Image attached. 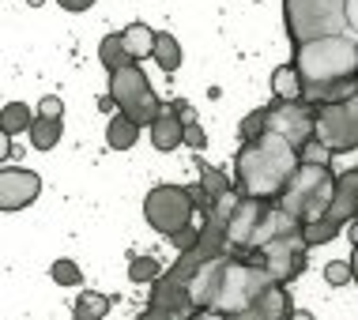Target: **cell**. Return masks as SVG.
Returning a JSON list of instances; mask_svg holds the SVG:
<instances>
[{
	"instance_id": "cell-21",
	"label": "cell",
	"mask_w": 358,
	"mask_h": 320,
	"mask_svg": "<svg viewBox=\"0 0 358 320\" xmlns=\"http://www.w3.org/2000/svg\"><path fill=\"white\" fill-rule=\"evenodd\" d=\"M110 305H113L110 294H99V290H83V294L76 298V305H72V320H106Z\"/></svg>"
},
{
	"instance_id": "cell-22",
	"label": "cell",
	"mask_w": 358,
	"mask_h": 320,
	"mask_svg": "<svg viewBox=\"0 0 358 320\" xmlns=\"http://www.w3.org/2000/svg\"><path fill=\"white\" fill-rule=\"evenodd\" d=\"M99 61H102L106 72H121V68L136 64V61H132V53L124 50V38H121V34H106V38H102V45H99Z\"/></svg>"
},
{
	"instance_id": "cell-43",
	"label": "cell",
	"mask_w": 358,
	"mask_h": 320,
	"mask_svg": "<svg viewBox=\"0 0 358 320\" xmlns=\"http://www.w3.org/2000/svg\"><path fill=\"white\" fill-rule=\"evenodd\" d=\"M222 320H241V317H222Z\"/></svg>"
},
{
	"instance_id": "cell-26",
	"label": "cell",
	"mask_w": 358,
	"mask_h": 320,
	"mask_svg": "<svg viewBox=\"0 0 358 320\" xmlns=\"http://www.w3.org/2000/svg\"><path fill=\"white\" fill-rule=\"evenodd\" d=\"M340 230L343 226H336L332 219H313V222H306V226H302V234L309 241V249H313V245H328L332 238H340Z\"/></svg>"
},
{
	"instance_id": "cell-35",
	"label": "cell",
	"mask_w": 358,
	"mask_h": 320,
	"mask_svg": "<svg viewBox=\"0 0 358 320\" xmlns=\"http://www.w3.org/2000/svg\"><path fill=\"white\" fill-rule=\"evenodd\" d=\"M347 31L358 38V0H347Z\"/></svg>"
},
{
	"instance_id": "cell-41",
	"label": "cell",
	"mask_w": 358,
	"mask_h": 320,
	"mask_svg": "<svg viewBox=\"0 0 358 320\" xmlns=\"http://www.w3.org/2000/svg\"><path fill=\"white\" fill-rule=\"evenodd\" d=\"M27 4H31V8H42V4H45V0H27Z\"/></svg>"
},
{
	"instance_id": "cell-11",
	"label": "cell",
	"mask_w": 358,
	"mask_h": 320,
	"mask_svg": "<svg viewBox=\"0 0 358 320\" xmlns=\"http://www.w3.org/2000/svg\"><path fill=\"white\" fill-rule=\"evenodd\" d=\"M42 192V177L34 170H23V166H4L0 170V208L4 211H23L31 208Z\"/></svg>"
},
{
	"instance_id": "cell-36",
	"label": "cell",
	"mask_w": 358,
	"mask_h": 320,
	"mask_svg": "<svg viewBox=\"0 0 358 320\" xmlns=\"http://www.w3.org/2000/svg\"><path fill=\"white\" fill-rule=\"evenodd\" d=\"M57 4H61L64 12H87V8H94V0H57Z\"/></svg>"
},
{
	"instance_id": "cell-37",
	"label": "cell",
	"mask_w": 358,
	"mask_h": 320,
	"mask_svg": "<svg viewBox=\"0 0 358 320\" xmlns=\"http://www.w3.org/2000/svg\"><path fill=\"white\" fill-rule=\"evenodd\" d=\"M290 320H317V317L309 313V309H294V313H290Z\"/></svg>"
},
{
	"instance_id": "cell-5",
	"label": "cell",
	"mask_w": 358,
	"mask_h": 320,
	"mask_svg": "<svg viewBox=\"0 0 358 320\" xmlns=\"http://www.w3.org/2000/svg\"><path fill=\"white\" fill-rule=\"evenodd\" d=\"M272 283H275V279L268 275V268L253 264V260L230 256L227 271H222V283H219V294H215L211 313H219V317H241Z\"/></svg>"
},
{
	"instance_id": "cell-42",
	"label": "cell",
	"mask_w": 358,
	"mask_h": 320,
	"mask_svg": "<svg viewBox=\"0 0 358 320\" xmlns=\"http://www.w3.org/2000/svg\"><path fill=\"white\" fill-rule=\"evenodd\" d=\"M136 320H151V317H148V313H140V317H136Z\"/></svg>"
},
{
	"instance_id": "cell-17",
	"label": "cell",
	"mask_w": 358,
	"mask_h": 320,
	"mask_svg": "<svg viewBox=\"0 0 358 320\" xmlns=\"http://www.w3.org/2000/svg\"><path fill=\"white\" fill-rule=\"evenodd\" d=\"M272 94H275V102H298V99H306V87H302V75H298L294 61L279 64L275 72H272Z\"/></svg>"
},
{
	"instance_id": "cell-1",
	"label": "cell",
	"mask_w": 358,
	"mask_h": 320,
	"mask_svg": "<svg viewBox=\"0 0 358 320\" xmlns=\"http://www.w3.org/2000/svg\"><path fill=\"white\" fill-rule=\"evenodd\" d=\"M294 68L302 75L309 106H332L358 94V38L328 34L294 45Z\"/></svg>"
},
{
	"instance_id": "cell-8",
	"label": "cell",
	"mask_w": 358,
	"mask_h": 320,
	"mask_svg": "<svg viewBox=\"0 0 358 320\" xmlns=\"http://www.w3.org/2000/svg\"><path fill=\"white\" fill-rule=\"evenodd\" d=\"M241 260H253V264L268 268V275H272L275 283H294L309 264V241H306L302 230H294V234L268 241L264 249H257V253H249Z\"/></svg>"
},
{
	"instance_id": "cell-4",
	"label": "cell",
	"mask_w": 358,
	"mask_h": 320,
	"mask_svg": "<svg viewBox=\"0 0 358 320\" xmlns=\"http://www.w3.org/2000/svg\"><path fill=\"white\" fill-rule=\"evenodd\" d=\"M283 23L294 45L347 31V0H283Z\"/></svg>"
},
{
	"instance_id": "cell-25",
	"label": "cell",
	"mask_w": 358,
	"mask_h": 320,
	"mask_svg": "<svg viewBox=\"0 0 358 320\" xmlns=\"http://www.w3.org/2000/svg\"><path fill=\"white\" fill-rule=\"evenodd\" d=\"M200 166V185L208 189V196H211V203H215L219 196H227V192H234V181L227 177L222 170H215V166H208V162H196Z\"/></svg>"
},
{
	"instance_id": "cell-6",
	"label": "cell",
	"mask_w": 358,
	"mask_h": 320,
	"mask_svg": "<svg viewBox=\"0 0 358 320\" xmlns=\"http://www.w3.org/2000/svg\"><path fill=\"white\" fill-rule=\"evenodd\" d=\"M110 94H113V102H117V113H124V117H132L143 129V124H155V117L162 113V106L166 102H159V94H155V87L151 80L143 75V68L140 64H129V68H121V72H110Z\"/></svg>"
},
{
	"instance_id": "cell-10",
	"label": "cell",
	"mask_w": 358,
	"mask_h": 320,
	"mask_svg": "<svg viewBox=\"0 0 358 320\" xmlns=\"http://www.w3.org/2000/svg\"><path fill=\"white\" fill-rule=\"evenodd\" d=\"M268 129L279 132L283 140H290L298 151H302L309 140H317V106H309L306 99L272 102L268 106Z\"/></svg>"
},
{
	"instance_id": "cell-13",
	"label": "cell",
	"mask_w": 358,
	"mask_h": 320,
	"mask_svg": "<svg viewBox=\"0 0 358 320\" xmlns=\"http://www.w3.org/2000/svg\"><path fill=\"white\" fill-rule=\"evenodd\" d=\"M230 264V253H222V256H211L204 260L196 271H192V279H189V302L196 313H208L211 305H215V294H219V283H222V271H227Z\"/></svg>"
},
{
	"instance_id": "cell-29",
	"label": "cell",
	"mask_w": 358,
	"mask_h": 320,
	"mask_svg": "<svg viewBox=\"0 0 358 320\" xmlns=\"http://www.w3.org/2000/svg\"><path fill=\"white\" fill-rule=\"evenodd\" d=\"M159 275H162V268H159V260H155L151 253L148 256H132V264H129V279H132V283H155Z\"/></svg>"
},
{
	"instance_id": "cell-38",
	"label": "cell",
	"mask_w": 358,
	"mask_h": 320,
	"mask_svg": "<svg viewBox=\"0 0 358 320\" xmlns=\"http://www.w3.org/2000/svg\"><path fill=\"white\" fill-rule=\"evenodd\" d=\"M189 320H222V317H219V313H211V309H208V313H192Z\"/></svg>"
},
{
	"instance_id": "cell-16",
	"label": "cell",
	"mask_w": 358,
	"mask_h": 320,
	"mask_svg": "<svg viewBox=\"0 0 358 320\" xmlns=\"http://www.w3.org/2000/svg\"><path fill=\"white\" fill-rule=\"evenodd\" d=\"M185 117L178 113V106L166 102L162 106V113L155 117L151 124V143H155V151H173V147H181L185 143Z\"/></svg>"
},
{
	"instance_id": "cell-18",
	"label": "cell",
	"mask_w": 358,
	"mask_h": 320,
	"mask_svg": "<svg viewBox=\"0 0 358 320\" xmlns=\"http://www.w3.org/2000/svg\"><path fill=\"white\" fill-rule=\"evenodd\" d=\"M124 38V50L132 53V61H143V57H155V38H159V31H151L148 23H129L121 31Z\"/></svg>"
},
{
	"instance_id": "cell-20",
	"label": "cell",
	"mask_w": 358,
	"mask_h": 320,
	"mask_svg": "<svg viewBox=\"0 0 358 320\" xmlns=\"http://www.w3.org/2000/svg\"><path fill=\"white\" fill-rule=\"evenodd\" d=\"M34 121H38V113H31L27 102H4V110H0V129H4V136L31 132Z\"/></svg>"
},
{
	"instance_id": "cell-33",
	"label": "cell",
	"mask_w": 358,
	"mask_h": 320,
	"mask_svg": "<svg viewBox=\"0 0 358 320\" xmlns=\"http://www.w3.org/2000/svg\"><path fill=\"white\" fill-rule=\"evenodd\" d=\"M185 147H192V151H204L208 147V136H204V124H200V121L185 124Z\"/></svg>"
},
{
	"instance_id": "cell-27",
	"label": "cell",
	"mask_w": 358,
	"mask_h": 320,
	"mask_svg": "<svg viewBox=\"0 0 358 320\" xmlns=\"http://www.w3.org/2000/svg\"><path fill=\"white\" fill-rule=\"evenodd\" d=\"M50 275H53L57 286H80V283H83V268L76 264V260H69V256L53 260V264H50Z\"/></svg>"
},
{
	"instance_id": "cell-14",
	"label": "cell",
	"mask_w": 358,
	"mask_h": 320,
	"mask_svg": "<svg viewBox=\"0 0 358 320\" xmlns=\"http://www.w3.org/2000/svg\"><path fill=\"white\" fill-rule=\"evenodd\" d=\"M290 313H294V302H290L287 283H272L245 313H241V320H290Z\"/></svg>"
},
{
	"instance_id": "cell-9",
	"label": "cell",
	"mask_w": 358,
	"mask_h": 320,
	"mask_svg": "<svg viewBox=\"0 0 358 320\" xmlns=\"http://www.w3.org/2000/svg\"><path fill=\"white\" fill-rule=\"evenodd\" d=\"M317 140L332 154L358 151V94L317 110Z\"/></svg>"
},
{
	"instance_id": "cell-34",
	"label": "cell",
	"mask_w": 358,
	"mask_h": 320,
	"mask_svg": "<svg viewBox=\"0 0 358 320\" xmlns=\"http://www.w3.org/2000/svg\"><path fill=\"white\" fill-rule=\"evenodd\" d=\"M61 113H64V102L57 99V94H45V99L38 102V117H53V121H61Z\"/></svg>"
},
{
	"instance_id": "cell-23",
	"label": "cell",
	"mask_w": 358,
	"mask_h": 320,
	"mask_svg": "<svg viewBox=\"0 0 358 320\" xmlns=\"http://www.w3.org/2000/svg\"><path fill=\"white\" fill-rule=\"evenodd\" d=\"M27 136H31V147H38V151H53L57 143H61V136H64V124L53 121V117H38Z\"/></svg>"
},
{
	"instance_id": "cell-44",
	"label": "cell",
	"mask_w": 358,
	"mask_h": 320,
	"mask_svg": "<svg viewBox=\"0 0 358 320\" xmlns=\"http://www.w3.org/2000/svg\"><path fill=\"white\" fill-rule=\"evenodd\" d=\"M355 219H358V215H355Z\"/></svg>"
},
{
	"instance_id": "cell-30",
	"label": "cell",
	"mask_w": 358,
	"mask_h": 320,
	"mask_svg": "<svg viewBox=\"0 0 358 320\" xmlns=\"http://www.w3.org/2000/svg\"><path fill=\"white\" fill-rule=\"evenodd\" d=\"M324 283H328V286H347V283H355L351 260H328V264H324Z\"/></svg>"
},
{
	"instance_id": "cell-40",
	"label": "cell",
	"mask_w": 358,
	"mask_h": 320,
	"mask_svg": "<svg viewBox=\"0 0 358 320\" xmlns=\"http://www.w3.org/2000/svg\"><path fill=\"white\" fill-rule=\"evenodd\" d=\"M351 268H355V283H358V245H355V253H351Z\"/></svg>"
},
{
	"instance_id": "cell-7",
	"label": "cell",
	"mask_w": 358,
	"mask_h": 320,
	"mask_svg": "<svg viewBox=\"0 0 358 320\" xmlns=\"http://www.w3.org/2000/svg\"><path fill=\"white\" fill-rule=\"evenodd\" d=\"M192 215H196V203H192L185 185H155L143 196V219H148V226L166 238H173L181 226H189Z\"/></svg>"
},
{
	"instance_id": "cell-39",
	"label": "cell",
	"mask_w": 358,
	"mask_h": 320,
	"mask_svg": "<svg viewBox=\"0 0 358 320\" xmlns=\"http://www.w3.org/2000/svg\"><path fill=\"white\" fill-rule=\"evenodd\" d=\"M113 106H117V102H113V94H106V99L99 102V110H106V113H110V110H113Z\"/></svg>"
},
{
	"instance_id": "cell-28",
	"label": "cell",
	"mask_w": 358,
	"mask_h": 320,
	"mask_svg": "<svg viewBox=\"0 0 358 320\" xmlns=\"http://www.w3.org/2000/svg\"><path fill=\"white\" fill-rule=\"evenodd\" d=\"M268 132V106H260V110L253 113H245L238 124V136H241V143H249V140H257V136H264Z\"/></svg>"
},
{
	"instance_id": "cell-2",
	"label": "cell",
	"mask_w": 358,
	"mask_h": 320,
	"mask_svg": "<svg viewBox=\"0 0 358 320\" xmlns=\"http://www.w3.org/2000/svg\"><path fill=\"white\" fill-rule=\"evenodd\" d=\"M302 166V154L290 140H283L279 132L268 129L264 136L241 143L238 159H234V177H238V192L241 196H257L275 203L283 196V189L290 185L294 170Z\"/></svg>"
},
{
	"instance_id": "cell-12",
	"label": "cell",
	"mask_w": 358,
	"mask_h": 320,
	"mask_svg": "<svg viewBox=\"0 0 358 320\" xmlns=\"http://www.w3.org/2000/svg\"><path fill=\"white\" fill-rule=\"evenodd\" d=\"M268 200H257V196H241L238 208H234V219H230V256H245L249 253V241H253L257 226L264 222Z\"/></svg>"
},
{
	"instance_id": "cell-3",
	"label": "cell",
	"mask_w": 358,
	"mask_h": 320,
	"mask_svg": "<svg viewBox=\"0 0 358 320\" xmlns=\"http://www.w3.org/2000/svg\"><path fill=\"white\" fill-rule=\"evenodd\" d=\"M336 181H340V173H332V166L302 162L275 203L287 211V215H294L298 222L324 219L328 208H332V196H336Z\"/></svg>"
},
{
	"instance_id": "cell-32",
	"label": "cell",
	"mask_w": 358,
	"mask_h": 320,
	"mask_svg": "<svg viewBox=\"0 0 358 320\" xmlns=\"http://www.w3.org/2000/svg\"><path fill=\"white\" fill-rule=\"evenodd\" d=\"M298 154H302V162H317V166H328V159H332V151H328L321 140H309Z\"/></svg>"
},
{
	"instance_id": "cell-24",
	"label": "cell",
	"mask_w": 358,
	"mask_h": 320,
	"mask_svg": "<svg viewBox=\"0 0 358 320\" xmlns=\"http://www.w3.org/2000/svg\"><path fill=\"white\" fill-rule=\"evenodd\" d=\"M155 64H159L162 72H178L181 68V45H178V38L166 34V31H159V38H155Z\"/></svg>"
},
{
	"instance_id": "cell-19",
	"label": "cell",
	"mask_w": 358,
	"mask_h": 320,
	"mask_svg": "<svg viewBox=\"0 0 358 320\" xmlns=\"http://www.w3.org/2000/svg\"><path fill=\"white\" fill-rule=\"evenodd\" d=\"M136 140H140V124L132 117H124V113H113L110 124H106V143L113 151H129Z\"/></svg>"
},
{
	"instance_id": "cell-15",
	"label": "cell",
	"mask_w": 358,
	"mask_h": 320,
	"mask_svg": "<svg viewBox=\"0 0 358 320\" xmlns=\"http://www.w3.org/2000/svg\"><path fill=\"white\" fill-rule=\"evenodd\" d=\"M355 215H358V170H347L336 181V196H332V208H328L324 219H332L336 226H351Z\"/></svg>"
},
{
	"instance_id": "cell-31",
	"label": "cell",
	"mask_w": 358,
	"mask_h": 320,
	"mask_svg": "<svg viewBox=\"0 0 358 320\" xmlns=\"http://www.w3.org/2000/svg\"><path fill=\"white\" fill-rule=\"evenodd\" d=\"M200 234H204V230L189 222V226H181L170 241H173V249H178V253H189V249H196V245H200Z\"/></svg>"
}]
</instances>
